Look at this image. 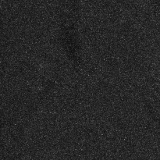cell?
Listing matches in <instances>:
<instances>
[]
</instances>
